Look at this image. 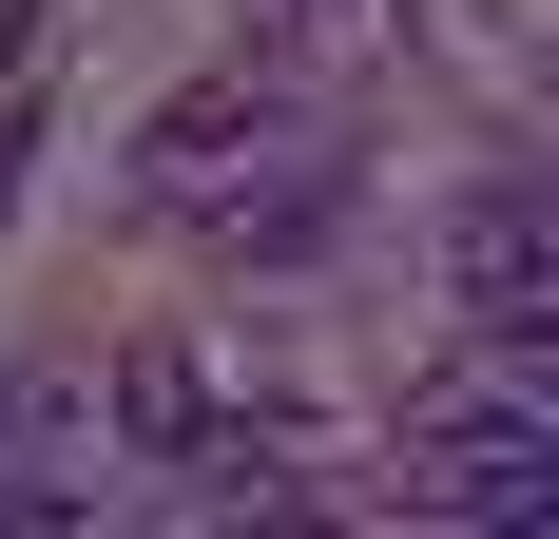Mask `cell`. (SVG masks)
Returning a JSON list of instances; mask_svg holds the SVG:
<instances>
[{
	"instance_id": "cell-1",
	"label": "cell",
	"mask_w": 559,
	"mask_h": 539,
	"mask_svg": "<svg viewBox=\"0 0 559 539\" xmlns=\"http://www.w3.org/2000/svg\"><path fill=\"white\" fill-rule=\"evenodd\" d=\"M405 520H463V539H502V520H559V405L540 385H444L425 424H405Z\"/></svg>"
},
{
	"instance_id": "cell-2",
	"label": "cell",
	"mask_w": 559,
	"mask_h": 539,
	"mask_svg": "<svg viewBox=\"0 0 559 539\" xmlns=\"http://www.w3.org/2000/svg\"><path fill=\"white\" fill-rule=\"evenodd\" d=\"M463 327L483 347H540L559 327V193L540 173H483L463 193Z\"/></svg>"
},
{
	"instance_id": "cell-3",
	"label": "cell",
	"mask_w": 559,
	"mask_h": 539,
	"mask_svg": "<svg viewBox=\"0 0 559 539\" xmlns=\"http://www.w3.org/2000/svg\"><path fill=\"white\" fill-rule=\"evenodd\" d=\"M231 135H271V97H174V116H155V155H135V173H155L174 213H213V193H231Z\"/></svg>"
}]
</instances>
